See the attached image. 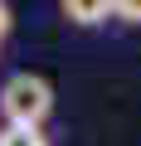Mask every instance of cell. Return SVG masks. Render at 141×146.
<instances>
[{"mask_svg":"<svg viewBox=\"0 0 141 146\" xmlns=\"http://www.w3.org/2000/svg\"><path fill=\"white\" fill-rule=\"evenodd\" d=\"M0 112H5V127H44V117L54 112V88L39 73H10L5 88H0Z\"/></svg>","mask_w":141,"mask_h":146,"instance_id":"1","label":"cell"},{"mask_svg":"<svg viewBox=\"0 0 141 146\" xmlns=\"http://www.w3.org/2000/svg\"><path fill=\"white\" fill-rule=\"evenodd\" d=\"M0 146H49V136L34 127H0Z\"/></svg>","mask_w":141,"mask_h":146,"instance_id":"2","label":"cell"},{"mask_svg":"<svg viewBox=\"0 0 141 146\" xmlns=\"http://www.w3.org/2000/svg\"><path fill=\"white\" fill-rule=\"evenodd\" d=\"M63 15L73 20V25H97V20L112 15V5H107V0H97V5H63Z\"/></svg>","mask_w":141,"mask_h":146,"instance_id":"3","label":"cell"},{"mask_svg":"<svg viewBox=\"0 0 141 146\" xmlns=\"http://www.w3.org/2000/svg\"><path fill=\"white\" fill-rule=\"evenodd\" d=\"M112 15H122L126 25H141V0H122V5H112Z\"/></svg>","mask_w":141,"mask_h":146,"instance_id":"4","label":"cell"},{"mask_svg":"<svg viewBox=\"0 0 141 146\" xmlns=\"http://www.w3.org/2000/svg\"><path fill=\"white\" fill-rule=\"evenodd\" d=\"M10 34V5H0V39Z\"/></svg>","mask_w":141,"mask_h":146,"instance_id":"5","label":"cell"}]
</instances>
